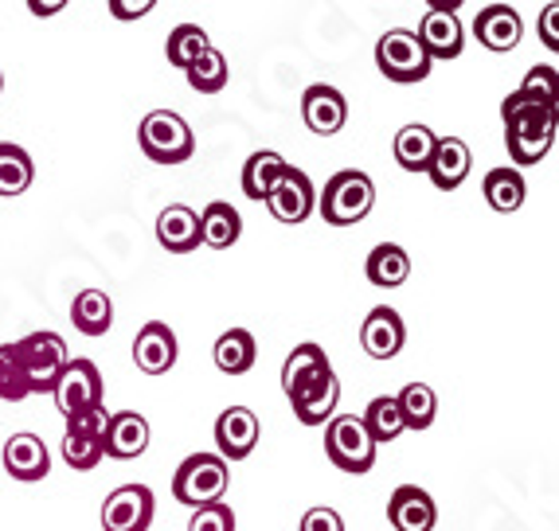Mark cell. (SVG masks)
I'll use <instances>...</instances> for the list:
<instances>
[{
	"mask_svg": "<svg viewBox=\"0 0 559 531\" xmlns=\"http://www.w3.org/2000/svg\"><path fill=\"white\" fill-rule=\"evenodd\" d=\"M501 122H504V149L521 168L540 165L556 145L559 113L551 102H536L528 94L513 90L501 102Z\"/></svg>",
	"mask_w": 559,
	"mask_h": 531,
	"instance_id": "cell-1",
	"label": "cell"
},
{
	"mask_svg": "<svg viewBox=\"0 0 559 531\" xmlns=\"http://www.w3.org/2000/svg\"><path fill=\"white\" fill-rule=\"evenodd\" d=\"M372 207H376V184L360 168H345V172L329 177L325 192H321V200H318V212L329 227L360 224V219H368Z\"/></svg>",
	"mask_w": 559,
	"mask_h": 531,
	"instance_id": "cell-2",
	"label": "cell"
},
{
	"mask_svg": "<svg viewBox=\"0 0 559 531\" xmlns=\"http://www.w3.org/2000/svg\"><path fill=\"white\" fill-rule=\"evenodd\" d=\"M141 153L153 160V165H185L192 153H197V137L188 130V122L173 110H153L141 118Z\"/></svg>",
	"mask_w": 559,
	"mask_h": 531,
	"instance_id": "cell-3",
	"label": "cell"
},
{
	"mask_svg": "<svg viewBox=\"0 0 559 531\" xmlns=\"http://www.w3.org/2000/svg\"><path fill=\"white\" fill-rule=\"evenodd\" d=\"M227 461L219 454H192L180 461V469L173 473V496L188 508H204V504L224 500L227 493Z\"/></svg>",
	"mask_w": 559,
	"mask_h": 531,
	"instance_id": "cell-4",
	"label": "cell"
},
{
	"mask_svg": "<svg viewBox=\"0 0 559 531\" xmlns=\"http://www.w3.org/2000/svg\"><path fill=\"white\" fill-rule=\"evenodd\" d=\"M16 360L20 372H24V383H28V395H44L56 387L59 372L67 367V345L59 333H28L24 340H16Z\"/></svg>",
	"mask_w": 559,
	"mask_h": 531,
	"instance_id": "cell-5",
	"label": "cell"
},
{
	"mask_svg": "<svg viewBox=\"0 0 559 531\" xmlns=\"http://www.w3.org/2000/svg\"><path fill=\"white\" fill-rule=\"evenodd\" d=\"M376 442L368 438V430L356 414H333L325 426V454L341 473L364 476L376 466Z\"/></svg>",
	"mask_w": 559,
	"mask_h": 531,
	"instance_id": "cell-6",
	"label": "cell"
},
{
	"mask_svg": "<svg viewBox=\"0 0 559 531\" xmlns=\"http://www.w3.org/2000/svg\"><path fill=\"white\" fill-rule=\"evenodd\" d=\"M430 63H435V59L423 51L419 36L407 28H392L388 36H380V44H376V67H380V75L392 79V83H400V86L430 79Z\"/></svg>",
	"mask_w": 559,
	"mask_h": 531,
	"instance_id": "cell-7",
	"label": "cell"
},
{
	"mask_svg": "<svg viewBox=\"0 0 559 531\" xmlns=\"http://www.w3.org/2000/svg\"><path fill=\"white\" fill-rule=\"evenodd\" d=\"M106 407H94V410H79L67 419V434H63V461L75 473H86L103 461V430H106Z\"/></svg>",
	"mask_w": 559,
	"mask_h": 531,
	"instance_id": "cell-8",
	"label": "cell"
},
{
	"mask_svg": "<svg viewBox=\"0 0 559 531\" xmlns=\"http://www.w3.org/2000/svg\"><path fill=\"white\" fill-rule=\"evenodd\" d=\"M51 395H56V407L63 419H71L79 410L103 407V372H98L91 360H67V367L59 372Z\"/></svg>",
	"mask_w": 559,
	"mask_h": 531,
	"instance_id": "cell-9",
	"label": "cell"
},
{
	"mask_svg": "<svg viewBox=\"0 0 559 531\" xmlns=\"http://www.w3.org/2000/svg\"><path fill=\"white\" fill-rule=\"evenodd\" d=\"M262 204L271 207V215L278 224L298 227V224H306L309 215H313V207H318V192H313V180H309L301 168L286 165V172L274 180L271 196L262 200Z\"/></svg>",
	"mask_w": 559,
	"mask_h": 531,
	"instance_id": "cell-10",
	"label": "cell"
},
{
	"mask_svg": "<svg viewBox=\"0 0 559 531\" xmlns=\"http://www.w3.org/2000/svg\"><path fill=\"white\" fill-rule=\"evenodd\" d=\"M157 496L150 485H121L106 496L103 504V528L106 531H150Z\"/></svg>",
	"mask_w": 559,
	"mask_h": 531,
	"instance_id": "cell-11",
	"label": "cell"
},
{
	"mask_svg": "<svg viewBox=\"0 0 559 531\" xmlns=\"http://www.w3.org/2000/svg\"><path fill=\"white\" fill-rule=\"evenodd\" d=\"M286 399H289V407H294V419H298L301 426H325V422L336 414V402H341V379H336L333 367H329V372L301 383L298 391H289Z\"/></svg>",
	"mask_w": 559,
	"mask_h": 531,
	"instance_id": "cell-12",
	"label": "cell"
},
{
	"mask_svg": "<svg viewBox=\"0 0 559 531\" xmlns=\"http://www.w3.org/2000/svg\"><path fill=\"white\" fill-rule=\"evenodd\" d=\"M262 438V422L251 407H227L215 422V446L224 461H247Z\"/></svg>",
	"mask_w": 559,
	"mask_h": 531,
	"instance_id": "cell-13",
	"label": "cell"
},
{
	"mask_svg": "<svg viewBox=\"0 0 559 531\" xmlns=\"http://www.w3.org/2000/svg\"><path fill=\"white\" fill-rule=\"evenodd\" d=\"M301 118H306V125L318 133V137H333V133H341L348 122L345 94L336 90V86L313 83L301 94Z\"/></svg>",
	"mask_w": 559,
	"mask_h": 531,
	"instance_id": "cell-14",
	"label": "cell"
},
{
	"mask_svg": "<svg viewBox=\"0 0 559 531\" xmlns=\"http://www.w3.org/2000/svg\"><path fill=\"white\" fill-rule=\"evenodd\" d=\"M150 449V422L138 410H118L106 419L103 430V454L118 457V461H133Z\"/></svg>",
	"mask_w": 559,
	"mask_h": 531,
	"instance_id": "cell-15",
	"label": "cell"
},
{
	"mask_svg": "<svg viewBox=\"0 0 559 531\" xmlns=\"http://www.w3.org/2000/svg\"><path fill=\"white\" fill-rule=\"evenodd\" d=\"M177 333L165 325V321H150V325L141 328L138 340H133V364L141 367L145 375H165L173 372L177 364Z\"/></svg>",
	"mask_w": 559,
	"mask_h": 531,
	"instance_id": "cell-16",
	"label": "cell"
},
{
	"mask_svg": "<svg viewBox=\"0 0 559 531\" xmlns=\"http://www.w3.org/2000/svg\"><path fill=\"white\" fill-rule=\"evenodd\" d=\"M474 36L481 47H489V51H513L516 44H521L524 36V24L521 16H516L513 4H485L481 12L474 16Z\"/></svg>",
	"mask_w": 559,
	"mask_h": 531,
	"instance_id": "cell-17",
	"label": "cell"
},
{
	"mask_svg": "<svg viewBox=\"0 0 559 531\" xmlns=\"http://www.w3.org/2000/svg\"><path fill=\"white\" fill-rule=\"evenodd\" d=\"M469 168H474V153L462 137H439L435 153H430L427 177L439 192H454V188L466 184Z\"/></svg>",
	"mask_w": 559,
	"mask_h": 531,
	"instance_id": "cell-18",
	"label": "cell"
},
{
	"mask_svg": "<svg viewBox=\"0 0 559 531\" xmlns=\"http://www.w3.org/2000/svg\"><path fill=\"white\" fill-rule=\"evenodd\" d=\"M403 340H407V328H403V317L395 313V309L376 305L372 313L364 317L360 345L372 360H392V355H400Z\"/></svg>",
	"mask_w": 559,
	"mask_h": 531,
	"instance_id": "cell-19",
	"label": "cell"
},
{
	"mask_svg": "<svg viewBox=\"0 0 559 531\" xmlns=\"http://www.w3.org/2000/svg\"><path fill=\"white\" fill-rule=\"evenodd\" d=\"M4 473L12 481H24V485L44 481L51 473V454H47L44 438H36V434H12L4 442Z\"/></svg>",
	"mask_w": 559,
	"mask_h": 531,
	"instance_id": "cell-20",
	"label": "cell"
},
{
	"mask_svg": "<svg viewBox=\"0 0 559 531\" xmlns=\"http://www.w3.org/2000/svg\"><path fill=\"white\" fill-rule=\"evenodd\" d=\"M388 520H392L395 531H430L439 520V508H435L427 488L400 485L388 500Z\"/></svg>",
	"mask_w": 559,
	"mask_h": 531,
	"instance_id": "cell-21",
	"label": "cell"
},
{
	"mask_svg": "<svg viewBox=\"0 0 559 531\" xmlns=\"http://www.w3.org/2000/svg\"><path fill=\"white\" fill-rule=\"evenodd\" d=\"M157 243L168 254H192L200 246V215L188 204H168L157 215Z\"/></svg>",
	"mask_w": 559,
	"mask_h": 531,
	"instance_id": "cell-22",
	"label": "cell"
},
{
	"mask_svg": "<svg viewBox=\"0 0 559 531\" xmlns=\"http://www.w3.org/2000/svg\"><path fill=\"white\" fill-rule=\"evenodd\" d=\"M419 44L430 59H457L462 56V44H466V32L457 24V16L450 12H427L419 24Z\"/></svg>",
	"mask_w": 559,
	"mask_h": 531,
	"instance_id": "cell-23",
	"label": "cell"
},
{
	"mask_svg": "<svg viewBox=\"0 0 559 531\" xmlns=\"http://www.w3.org/2000/svg\"><path fill=\"white\" fill-rule=\"evenodd\" d=\"M215 367L224 375H247L259 360V348H254V336L247 328H227L212 348Z\"/></svg>",
	"mask_w": 559,
	"mask_h": 531,
	"instance_id": "cell-24",
	"label": "cell"
},
{
	"mask_svg": "<svg viewBox=\"0 0 559 531\" xmlns=\"http://www.w3.org/2000/svg\"><path fill=\"white\" fill-rule=\"evenodd\" d=\"M481 192H485V204L493 207V212L513 215V212H521L524 196H528V184H524V177L516 168H489Z\"/></svg>",
	"mask_w": 559,
	"mask_h": 531,
	"instance_id": "cell-25",
	"label": "cell"
},
{
	"mask_svg": "<svg viewBox=\"0 0 559 531\" xmlns=\"http://www.w3.org/2000/svg\"><path fill=\"white\" fill-rule=\"evenodd\" d=\"M286 172V157L282 153H274V149H259V153H251L247 157V165H242V196L247 200H266L271 196V188H274V180Z\"/></svg>",
	"mask_w": 559,
	"mask_h": 531,
	"instance_id": "cell-26",
	"label": "cell"
},
{
	"mask_svg": "<svg viewBox=\"0 0 559 531\" xmlns=\"http://www.w3.org/2000/svg\"><path fill=\"white\" fill-rule=\"evenodd\" d=\"M239 234H242V219L231 204L215 200V204L204 207V215H200V243H207L212 251H227V246L239 243Z\"/></svg>",
	"mask_w": 559,
	"mask_h": 531,
	"instance_id": "cell-27",
	"label": "cell"
},
{
	"mask_svg": "<svg viewBox=\"0 0 559 531\" xmlns=\"http://www.w3.org/2000/svg\"><path fill=\"white\" fill-rule=\"evenodd\" d=\"M364 274L380 289H400L411 278V258L400 243H380L368 254V262H364Z\"/></svg>",
	"mask_w": 559,
	"mask_h": 531,
	"instance_id": "cell-28",
	"label": "cell"
},
{
	"mask_svg": "<svg viewBox=\"0 0 559 531\" xmlns=\"http://www.w3.org/2000/svg\"><path fill=\"white\" fill-rule=\"evenodd\" d=\"M435 145H439V137H435L430 125L411 122L395 133V160H400V168H407V172H427Z\"/></svg>",
	"mask_w": 559,
	"mask_h": 531,
	"instance_id": "cell-29",
	"label": "cell"
},
{
	"mask_svg": "<svg viewBox=\"0 0 559 531\" xmlns=\"http://www.w3.org/2000/svg\"><path fill=\"white\" fill-rule=\"evenodd\" d=\"M71 321L83 336H106L114 325V301L106 298L103 289H83L71 301Z\"/></svg>",
	"mask_w": 559,
	"mask_h": 531,
	"instance_id": "cell-30",
	"label": "cell"
},
{
	"mask_svg": "<svg viewBox=\"0 0 559 531\" xmlns=\"http://www.w3.org/2000/svg\"><path fill=\"white\" fill-rule=\"evenodd\" d=\"M329 355H325V348L321 345H298L294 352L286 355V364H282V391H298L301 383L306 379H313V375H321V372H329Z\"/></svg>",
	"mask_w": 559,
	"mask_h": 531,
	"instance_id": "cell-31",
	"label": "cell"
},
{
	"mask_svg": "<svg viewBox=\"0 0 559 531\" xmlns=\"http://www.w3.org/2000/svg\"><path fill=\"white\" fill-rule=\"evenodd\" d=\"M395 402H400L403 426L407 430L435 426V414H439V395H435V387H427V383H407V387L395 395Z\"/></svg>",
	"mask_w": 559,
	"mask_h": 531,
	"instance_id": "cell-32",
	"label": "cell"
},
{
	"mask_svg": "<svg viewBox=\"0 0 559 531\" xmlns=\"http://www.w3.org/2000/svg\"><path fill=\"white\" fill-rule=\"evenodd\" d=\"M364 430H368V438L376 442V446H388V442H395L403 434V414H400V402H395V395H380V399L368 402V410L360 414Z\"/></svg>",
	"mask_w": 559,
	"mask_h": 531,
	"instance_id": "cell-33",
	"label": "cell"
},
{
	"mask_svg": "<svg viewBox=\"0 0 559 531\" xmlns=\"http://www.w3.org/2000/svg\"><path fill=\"white\" fill-rule=\"evenodd\" d=\"M36 177V165L20 145L0 141V196H24Z\"/></svg>",
	"mask_w": 559,
	"mask_h": 531,
	"instance_id": "cell-34",
	"label": "cell"
},
{
	"mask_svg": "<svg viewBox=\"0 0 559 531\" xmlns=\"http://www.w3.org/2000/svg\"><path fill=\"white\" fill-rule=\"evenodd\" d=\"M207 47H212V39H207V32L200 28V24H177V28L168 32V39H165V56H168V63H173V67L188 71V67L204 56Z\"/></svg>",
	"mask_w": 559,
	"mask_h": 531,
	"instance_id": "cell-35",
	"label": "cell"
},
{
	"mask_svg": "<svg viewBox=\"0 0 559 531\" xmlns=\"http://www.w3.org/2000/svg\"><path fill=\"white\" fill-rule=\"evenodd\" d=\"M188 75V86L200 94H219L227 86V59L224 51H215V47H207L204 56L197 59V63L185 71Z\"/></svg>",
	"mask_w": 559,
	"mask_h": 531,
	"instance_id": "cell-36",
	"label": "cell"
},
{
	"mask_svg": "<svg viewBox=\"0 0 559 531\" xmlns=\"http://www.w3.org/2000/svg\"><path fill=\"white\" fill-rule=\"evenodd\" d=\"M0 399L4 402L28 399V383H24V372H20L16 348L12 345H0Z\"/></svg>",
	"mask_w": 559,
	"mask_h": 531,
	"instance_id": "cell-37",
	"label": "cell"
},
{
	"mask_svg": "<svg viewBox=\"0 0 559 531\" xmlns=\"http://www.w3.org/2000/svg\"><path fill=\"white\" fill-rule=\"evenodd\" d=\"M188 531H235L231 504L215 500V504H204V508H197V512H192V520H188Z\"/></svg>",
	"mask_w": 559,
	"mask_h": 531,
	"instance_id": "cell-38",
	"label": "cell"
},
{
	"mask_svg": "<svg viewBox=\"0 0 559 531\" xmlns=\"http://www.w3.org/2000/svg\"><path fill=\"white\" fill-rule=\"evenodd\" d=\"M556 67H532L528 75H524V83L516 86L521 94H528V98H536V102H551L556 106Z\"/></svg>",
	"mask_w": 559,
	"mask_h": 531,
	"instance_id": "cell-39",
	"label": "cell"
},
{
	"mask_svg": "<svg viewBox=\"0 0 559 531\" xmlns=\"http://www.w3.org/2000/svg\"><path fill=\"white\" fill-rule=\"evenodd\" d=\"M301 531H345V520H341V512L336 508H309L306 516H301Z\"/></svg>",
	"mask_w": 559,
	"mask_h": 531,
	"instance_id": "cell-40",
	"label": "cell"
},
{
	"mask_svg": "<svg viewBox=\"0 0 559 531\" xmlns=\"http://www.w3.org/2000/svg\"><path fill=\"white\" fill-rule=\"evenodd\" d=\"M540 39L548 51H559V0H548L540 12Z\"/></svg>",
	"mask_w": 559,
	"mask_h": 531,
	"instance_id": "cell-41",
	"label": "cell"
},
{
	"mask_svg": "<svg viewBox=\"0 0 559 531\" xmlns=\"http://www.w3.org/2000/svg\"><path fill=\"white\" fill-rule=\"evenodd\" d=\"M106 4H110L114 20H141V16H150L157 0H106Z\"/></svg>",
	"mask_w": 559,
	"mask_h": 531,
	"instance_id": "cell-42",
	"label": "cell"
},
{
	"mask_svg": "<svg viewBox=\"0 0 559 531\" xmlns=\"http://www.w3.org/2000/svg\"><path fill=\"white\" fill-rule=\"evenodd\" d=\"M67 4H71V0H28L32 16H39V20H47V16H59V12H63Z\"/></svg>",
	"mask_w": 559,
	"mask_h": 531,
	"instance_id": "cell-43",
	"label": "cell"
},
{
	"mask_svg": "<svg viewBox=\"0 0 559 531\" xmlns=\"http://www.w3.org/2000/svg\"><path fill=\"white\" fill-rule=\"evenodd\" d=\"M462 4H466V0H427L430 12H450V16H454V12L462 9Z\"/></svg>",
	"mask_w": 559,
	"mask_h": 531,
	"instance_id": "cell-44",
	"label": "cell"
},
{
	"mask_svg": "<svg viewBox=\"0 0 559 531\" xmlns=\"http://www.w3.org/2000/svg\"><path fill=\"white\" fill-rule=\"evenodd\" d=\"M0 90H4V75H0Z\"/></svg>",
	"mask_w": 559,
	"mask_h": 531,
	"instance_id": "cell-45",
	"label": "cell"
}]
</instances>
